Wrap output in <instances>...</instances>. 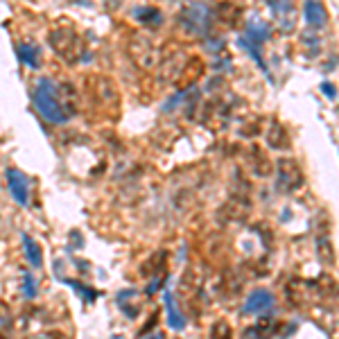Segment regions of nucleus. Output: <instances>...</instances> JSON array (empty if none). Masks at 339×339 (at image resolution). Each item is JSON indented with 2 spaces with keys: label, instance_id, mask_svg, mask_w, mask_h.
<instances>
[{
  "label": "nucleus",
  "instance_id": "nucleus-1",
  "mask_svg": "<svg viewBox=\"0 0 339 339\" xmlns=\"http://www.w3.org/2000/svg\"><path fill=\"white\" fill-rule=\"evenodd\" d=\"M34 104L48 122L64 124L77 113V95L68 82H52L41 77L34 88Z\"/></svg>",
  "mask_w": 339,
  "mask_h": 339
},
{
  "label": "nucleus",
  "instance_id": "nucleus-2",
  "mask_svg": "<svg viewBox=\"0 0 339 339\" xmlns=\"http://www.w3.org/2000/svg\"><path fill=\"white\" fill-rule=\"evenodd\" d=\"M48 41L52 50L64 59V61H77L79 57V50H82V39L75 27L70 25H59L54 27L52 32L48 34Z\"/></svg>",
  "mask_w": 339,
  "mask_h": 339
},
{
  "label": "nucleus",
  "instance_id": "nucleus-3",
  "mask_svg": "<svg viewBox=\"0 0 339 339\" xmlns=\"http://www.w3.org/2000/svg\"><path fill=\"white\" fill-rule=\"evenodd\" d=\"M127 52L140 70H152L158 64V48L147 34H131L129 43H127Z\"/></svg>",
  "mask_w": 339,
  "mask_h": 339
},
{
  "label": "nucleus",
  "instance_id": "nucleus-4",
  "mask_svg": "<svg viewBox=\"0 0 339 339\" xmlns=\"http://www.w3.org/2000/svg\"><path fill=\"white\" fill-rule=\"evenodd\" d=\"M88 84V95L98 102L102 109H118L120 104V93L113 79L104 77V75H95V77L86 79Z\"/></svg>",
  "mask_w": 339,
  "mask_h": 339
},
{
  "label": "nucleus",
  "instance_id": "nucleus-5",
  "mask_svg": "<svg viewBox=\"0 0 339 339\" xmlns=\"http://www.w3.org/2000/svg\"><path fill=\"white\" fill-rule=\"evenodd\" d=\"M303 183V174H301L299 165L294 161H278V188L283 190H296Z\"/></svg>",
  "mask_w": 339,
  "mask_h": 339
},
{
  "label": "nucleus",
  "instance_id": "nucleus-6",
  "mask_svg": "<svg viewBox=\"0 0 339 339\" xmlns=\"http://www.w3.org/2000/svg\"><path fill=\"white\" fill-rule=\"evenodd\" d=\"M7 183H9V192H12V197L16 199V203H20V206H27V202H30V186H27V179L23 172H18V170H7Z\"/></svg>",
  "mask_w": 339,
  "mask_h": 339
},
{
  "label": "nucleus",
  "instance_id": "nucleus-7",
  "mask_svg": "<svg viewBox=\"0 0 339 339\" xmlns=\"http://www.w3.org/2000/svg\"><path fill=\"white\" fill-rule=\"evenodd\" d=\"M276 303L274 294L267 292V289H255V292L249 294L247 303H244V312L247 314H262L267 312V310H271Z\"/></svg>",
  "mask_w": 339,
  "mask_h": 339
},
{
  "label": "nucleus",
  "instance_id": "nucleus-8",
  "mask_svg": "<svg viewBox=\"0 0 339 339\" xmlns=\"http://www.w3.org/2000/svg\"><path fill=\"white\" fill-rule=\"evenodd\" d=\"M249 210H251V203H249L247 197H237L235 195L233 199H228L222 208V217L231 220V222H242L249 217Z\"/></svg>",
  "mask_w": 339,
  "mask_h": 339
},
{
  "label": "nucleus",
  "instance_id": "nucleus-9",
  "mask_svg": "<svg viewBox=\"0 0 339 339\" xmlns=\"http://www.w3.org/2000/svg\"><path fill=\"white\" fill-rule=\"evenodd\" d=\"M165 262H168V251H154V254L147 255V260L140 265V276H143V278H154V276L163 274Z\"/></svg>",
  "mask_w": 339,
  "mask_h": 339
},
{
  "label": "nucleus",
  "instance_id": "nucleus-10",
  "mask_svg": "<svg viewBox=\"0 0 339 339\" xmlns=\"http://www.w3.org/2000/svg\"><path fill=\"white\" fill-rule=\"evenodd\" d=\"M303 14H305L307 25H312V27H323L328 20L326 7L321 5V2H314V0H310V2L303 5Z\"/></svg>",
  "mask_w": 339,
  "mask_h": 339
},
{
  "label": "nucleus",
  "instance_id": "nucleus-11",
  "mask_svg": "<svg viewBox=\"0 0 339 339\" xmlns=\"http://www.w3.org/2000/svg\"><path fill=\"white\" fill-rule=\"evenodd\" d=\"M267 143L271 150H287L289 147V134L281 122H274L267 131Z\"/></svg>",
  "mask_w": 339,
  "mask_h": 339
},
{
  "label": "nucleus",
  "instance_id": "nucleus-12",
  "mask_svg": "<svg viewBox=\"0 0 339 339\" xmlns=\"http://www.w3.org/2000/svg\"><path fill=\"white\" fill-rule=\"evenodd\" d=\"M138 23H143V25H150V27H156L163 23V12L158 9V7H152V5H145V7H138L136 12H134Z\"/></svg>",
  "mask_w": 339,
  "mask_h": 339
},
{
  "label": "nucleus",
  "instance_id": "nucleus-13",
  "mask_svg": "<svg viewBox=\"0 0 339 339\" xmlns=\"http://www.w3.org/2000/svg\"><path fill=\"white\" fill-rule=\"evenodd\" d=\"M16 54L23 64H27L30 68H39L41 59H39V48L36 46H30V43H20L16 46Z\"/></svg>",
  "mask_w": 339,
  "mask_h": 339
},
{
  "label": "nucleus",
  "instance_id": "nucleus-14",
  "mask_svg": "<svg viewBox=\"0 0 339 339\" xmlns=\"http://www.w3.org/2000/svg\"><path fill=\"white\" fill-rule=\"evenodd\" d=\"M165 305H168V323H170V328L181 330V328L186 326V319L179 314V307H176V303H174L172 292H165Z\"/></svg>",
  "mask_w": 339,
  "mask_h": 339
},
{
  "label": "nucleus",
  "instance_id": "nucleus-15",
  "mask_svg": "<svg viewBox=\"0 0 339 339\" xmlns=\"http://www.w3.org/2000/svg\"><path fill=\"white\" fill-rule=\"evenodd\" d=\"M271 321L269 319H262L258 321L255 326H249L247 330H244V335H242V339H267L269 335H271Z\"/></svg>",
  "mask_w": 339,
  "mask_h": 339
},
{
  "label": "nucleus",
  "instance_id": "nucleus-16",
  "mask_svg": "<svg viewBox=\"0 0 339 339\" xmlns=\"http://www.w3.org/2000/svg\"><path fill=\"white\" fill-rule=\"evenodd\" d=\"M23 249H25V254H27V260L32 262L34 267H41V262H43V258H41V247L27 233H23Z\"/></svg>",
  "mask_w": 339,
  "mask_h": 339
},
{
  "label": "nucleus",
  "instance_id": "nucleus-17",
  "mask_svg": "<svg viewBox=\"0 0 339 339\" xmlns=\"http://www.w3.org/2000/svg\"><path fill=\"white\" fill-rule=\"evenodd\" d=\"M210 339H233V330L226 321H215L210 326Z\"/></svg>",
  "mask_w": 339,
  "mask_h": 339
},
{
  "label": "nucleus",
  "instance_id": "nucleus-18",
  "mask_svg": "<svg viewBox=\"0 0 339 339\" xmlns=\"http://www.w3.org/2000/svg\"><path fill=\"white\" fill-rule=\"evenodd\" d=\"M317 249H319V258L323 262H328V265H333V247H330V242L323 240V237H319L317 240Z\"/></svg>",
  "mask_w": 339,
  "mask_h": 339
},
{
  "label": "nucleus",
  "instance_id": "nucleus-19",
  "mask_svg": "<svg viewBox=\"0 0 339 339\" xmlns=\"http://www.w3.org/2000/svg\"><path fill=\"white\" fill-rule=\"evenodd\" d=\"M14 326V317L12 312H9V307L5 305V303H0V330L2 333H9Z\"/></svg>",
  "mask_w": 339,
  "mask_h": 339
},
{
  "label": "nucleus",
  "instance_id": "nucleus-20",
  "mask_svg": "<svg viewBox=\"0 0 339 339\" xmlns=\"http://www.w3.org/2000/svg\"><path fill=\"white\" fill-rule=\"evenodd\" d=\"M23 287H25V294L30 296V299H34L36 296V283H34V276L32 274H23Z\"/></svg>",
  "mask_w": 339,
  "mask_h": 339
},
{
  "label": "nucleus",
  "instance_id": "nucleus-21",
  "mask_svg": "<svg viewBox=\"0 0 339 339\" xmlns=\"http://www.w3.org/2000/svg\"><path fill=\"white\" fill-rule=\"evenodd\" d=\"M321 91L326 93V95H328V98H330V100H335V98H337V88H335V86L330 84V82H323V84H321Z\"/></svg>",
  "mask_w": 339,
  "mask_h": 339
},
{
  "label": "nucleus",
  "instance_id": "nucleus-22",
  "mask_svg": "<svg viewBox=\"0 0 339 339\" xmlns=\"http://www.w3.org/2000/svg\"><path fill=\"white\" fill-rule=\"evenodd\" d=\"M43 339H68L64 333H59V330H52V333H46V337Z\"/></svg>",
  "mask_w": 339,
  "mask_h": 339
},
{
  "label": "nucleus",
  "instance_id": "nucleus-23",
  "mask_svg": "<svg viewBox=\"0 0 339 339\" xmlns=\"http://www.w3.org/2000/svg\"><path fill=\"white\" fill-rule=\"evenodd\" d=\"M150 339H163V337H158V335H156V337H150Z\"/></svg>",
  "mask_w": 339,
  "mask_h": 339
}]
</instances>
